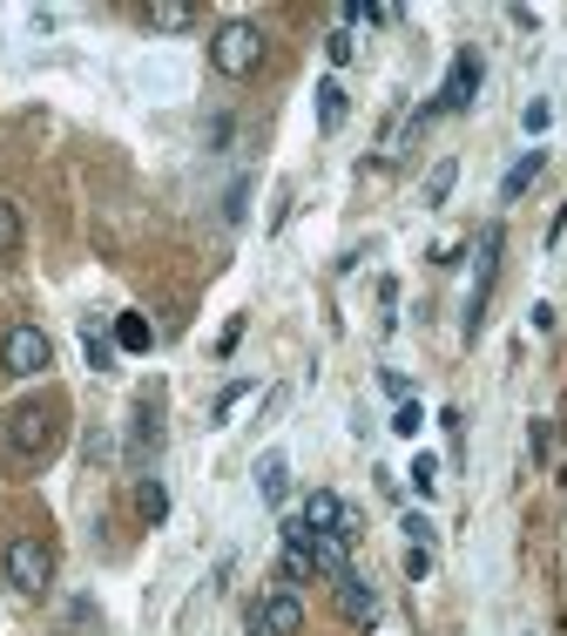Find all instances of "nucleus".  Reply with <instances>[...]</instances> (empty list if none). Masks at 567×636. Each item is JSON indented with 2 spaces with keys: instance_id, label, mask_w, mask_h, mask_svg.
Wrapping results in <instances>:
<instances>
[{
  "instance_id": "f257e3e1",
  "label": "nucleus",
  "mask_w": 567,
  "mask_h": 636,
  "mask_svg": "<svg viewBox=\"0 0 567 636\" xmlns=\"http://www.w3.org/2000/svg\"><path fill=\"white\" fill-rule=\"evenodd\" d=\"M257 62H264V27L257 21H224L210 35V68L216 75L243 82V75H257Z\"/></svg>"
},
{
  "instance_id": "f03ea898",
  "label": "nucleus",
  "mask_w": 567,
  "mask_h": 636,
  "mask_svg": "<svg viewBox=\"0 0 567 636\" xmlns=\"http://www.w3.org/2000/svg\"><path fill=\"white\" fill-rule=\"evenodd\" d=\"M61 440V407L54 400H21L8 413V447L21 453V461H41V453H54Z\"/></svg>"
},
{
  "instance_id": "7ed1b4c3",
  "label": "nucleus",
  "mask_w": 567,
  "mask_h": 636,
  "mask_svg": "<svg viewBox=\"0 0 567 636\" xmlns=\"http://www.w3.org/2000/svg\"><path fill=\"white\" fill-rule=\"evenodd\" d=\"M0 569H8V583H14L21 596H48V583H54V549H48V541H35V535H14L8 556H0Z\"/></svg>"
},
{
  "instance_id": "20e7f679",
  "label": "nucleus",
  "mask_w": 567,
  "mask_h": 636,
  "mask_svg": "<svg viewBox=\"0 0 567 636\" xmlns=\"http://www.w3.org/2000/svg\"><path fill=\"white\" fill-rule=\"evenodd\" d=\"M0 366H8L14 379H35L54 366V346L41 325H8V339H0Z\"/></svg>"
},
{
  "instance_id": "39448f33",
  "label": "nucleus",
  "mask_w": 567,
  "mask_h": 636,
  "mask_svg": "<svg viewBox=\"0 0 567 636\" xmlns=\"http://www.w3.org/2000/svg\"><path fill=\"white\" fill-rule=\"evenodd\" d=\"M500 245H507V230H500V224H487V230H480V251H472V305H466V339L480 332L487 291H493V271H500Z\"/></svg>"
},
{
  "instance_id": "423d86ee",
  "label": "nucleus",
  "mask_w": 567,
  "mask_h": 636,
  "mask_svg": "<svg viewBox=\"0 0 567 636\" xmlns=\"http://www.w3.org/2000/svg\"><path fill=\"white\" fill-rule=\"evenodd\" d=\"M472 96H480V54H453V68H446V88H439V102H432V115H459V109H472Z\"/></svg>"
},
{
  "instance_id": "0eeeda50",
  "label": "nucleus",
  "mask_w": 567,
  "mask_h": 636,
  "mask_svg": "<svg viewBox=\"0 0 567 636\" xmlns=\"http://www.w3.org/2000/svg\"><path fill=\"white\" fill-rule=\"evenodd\" d=\"M298 629H304V602L291 589H277L250 610V636H298Z\"/></svg>"
},
{
  "instance_id": "6e6552de",
  "label": "nucleus",
  "mask_w": 567,
  "mask_h": 636,
  "mask_svg": "<svg viewBox=\"0 0 567 636\" xmlns=\"http://www.w3.org/2000/svg\"><path fill=\"white\" fill-rule=\"evenodd\" d=\"M331 596H338V616H344V623H358V629H371V623H378V596H371L365 575L344 569L338 583H331Z\"/></svg>"
},
{
  "instance_id": "1a4fd4ad",
  "label": "nucleus",
  "mask_w": 567,
  "mask_h": 636,
  "mask_svg": "<svg viewBox=\"0 0 567 636\" xmlns=\"http://www.w3.org/2000/svg\"><path fill=\"white\" fill-rule=\"evenodd\" d=\"M344 514H352V508H344L331 488H311L304 508H298V522H304L311 535H344Z\"/></svg>"
},
{
  "instance_id": "9d476101",
  "label": "nucleus",
  "mask_w": 567,
  "mask_h": 636,
  "mask_svg": "<svg viewBox=\"0 0 567 636\" xmlns=\"http://www.w3.org/2000/svg\"><path fill=\"white\" fill-rule=\"evenodd\" d=\"M142 21L155 27V35H182V27H197V8H189V0H149Z\"/></svg>"
},
{
  "instance_id": "9b49d317",
  "label": "nucleus",
  "mask_w": 567,
  "mask_h": 636,
  "mask_svg": "<svg viewBox=\"0 0 567 636\" xmlns=\"http://www.w3.org/2000/svg\"><path fill=\"white\" fill-rule=\"evenodd\" d=\"M547 170V149H527V157L507 170V176H500V203H514V197H527L533 190V176H541Z\"/></svg>"
},
{
  "instance_id": "f8f14e48",
  "label": "nucleus",
  "mask_w": 567,
  "mask_h": 636,
  "mask_svg": "<svg viewBox=\"0 0 567 636\" xmlns=\"http://www.w3.org/2000/svg\"><path fill=\"white\" fill-rule=\"evenodd\" d=\"M257 495H264V501H284V495H291V461H284V453H264V461H257Z\"/></svg>"
},
{
  "instance_id": "ddd939ff",
  "label": "nucleus",
  "mask_w": 567,
  "mask_h": 636,
  "mask_svg": "<svg viewBox=\"0 0 567 636\" xmlns=\"http://www.w3.org/2000/svg\"><path fill=\"white\" fill-rule=\"evenodd\" d=\"M115 346H122V352H149V346H155V325H149L142 312H122V319H115Z\"/></svg>"
},
{
  "instance_id": "4468645a",
  "label": "nucleus",
  "mask_w": 567,
  "mask_h": 636,
  "mask_svg": "<svg viewBox=\"0 0 567 636\" xmlns=\"http://www.w3.org/2000/svg\"><path fill=\"white\" fill-rule=\"evenodd\" d=\"M304 541H311V535H304ZM304 541H284V562H277L284 583H318V562H311Z\"/></svg>"
},
{
  "instance_id": "2eb2a0df",
  "label": "nucleus",
  "mask_w": 567,
  "mask_h": 636,
  "mask_svg": "<svg viewBox=\"0 0 567 636\" xmlns=\"http://www.w3.org/2000/svg\"><path fill=\"white\" fill-rule=\"evenodd\" d=\"M453 184H459V163H453V157H446V163H432V176H426V190H419V203H426V210H439V203L453 197Z\"/></svg>"
},
{
  "instance_id": "dca6fc26",
  "label": "nucleus",
  "mask_w": 567,
  "mask_h": 636,
  "mask_svg": "<svg viewBox=\"0 0 567 636\" xmlns=\"http://www.w3.org/2000/svg\"><path fill=\"white\" fill-rule=\"evenodd\" d=\"M304 549H311V562H318V569L331 575V583H338V575H344V535H311Z\"/></svg>"
},
{
  "instance_id": "f3484780",
  "label": "nucleus",
  "mask_w": 567,
  "mask_h": 636,
  "mask_svg": "<svg viewBox=\"0 0 567 636\" xmlns=\"http://www.w3.org/2000/svg\"><path fill=\"white\" fill-rule=\"evenodd\" d=\"M338 123H344V82L325 75L318 82V129H338Z\"/></svg>"
},
{
  "instance_id": "a211bd4d",
  "label": "nucleus",
  "mask_w": 567,
  "mask_h": 636,
  "mask_svg": "<svg viewBox=\"0 0 567 636\" xmlns=\"http://www.w3.org/2000/svg\"><path fill=\"white\" fill-rule=\"evenodd\" d=\"M136 508H142V522H163V514H169V488L155 474H142L136 481Z\"/></svg>"
},
{
  "instance_id": "6ab92c4d",
  "label": "nucleus",
  "mask_w": 567,
  "mask_h": 636,
  "mask_svg": "<svg viewBox=\"0 0 567 636\" xmlns=\"http://www.w3.org/2000/svg\"><path fill=\"white\" fill-rule=\"evenodd\" d=\"M21 251V210L0 197V258H14Z\"/></svg>"
},
{
  "instance_id": "aec40b11",
  "label": "nucleus",
  "mask_w": 567,
  "mask_h": 636,
  "mask_svg": "<svg viewBox=\"0 0 567 636\" xmlns=\"http://www.w3.org/2000/svg\"><path fill=\"white\" fill-rule=\"evenodd\" d=\"M81 346H88V366H94V373H109V366H115V339H102L94 325L81 332Z\"/></svg>"
},
{
  "instance_id": "412c9836",
  "label": "nucleus",
  "mask_w": 567,
  "mask_h": 636,
  "mask_svg": "<svg viewBox=\"0 0 567 636\" xmlns=\"http://www.w3.org/2000/svg\"><path fill=\"white\" fill-rule=\"evenodd\" d=\"M155 440H163V434H155V413H149V407H136V467L149 461V447H155Z\"/></svg>"
},
{
  "instance_id": "4be33fe9",
  "label": "nucleus",
  "mask_w": 567,
  "mask_h": 636,
  "mask_svg": "<svg viewBox=\"0 0 567 636\" xmlns=\"http://www.w3.org/2000/svg\"><path fill=\"white\" fill-rule=\"evenodd\" d=\"M325 54H331V68H344V62H352V54H358L352 27H331V35H325Z\"/></svg>"
},
{
  "instance_id": "5701e85b",
  "label": "nucleus",
  "mask_w": 567,
  "mask_h": 636,
  "mask_svg": "<svg viewBox=\"0 0 567 636\" xmlns=\"http://www.w3.org/2000/svg\"><path fill=\"white\" fill-rule=\"evenodd\" d=\"M413 488H419V495L439 488V461H432V453H419V461H413Z\"/></svg>"
},
{
  "instance_id": "b1692460",
  "label": "nucleus",
  "mask_w": 567,
  "mask_h": 636,
  "mask_svg": "<svg viewBox=\"0 0 567 636\" xmlns=\"http://www.w3.org/2000/svg\"><path fill=\"white\" fill-rule=\"evenodd\" d=\"M419 427H426V413H419V407H413V400H405V407H399V413H392V434H405V440H413V434H419Z\"/></svg>"
},
{
  "instance_id": "393cba45",
  "label": "nucleus",
  "mask_w": 567,
  "mask_h": 636,
  "mask_svg": "<svg viewBox=\"0 0 567 636\" xmlns=\"http://www.w3.org/2000/svg\"><path fill=\"white\" fill-rule=\"evenodd\" d=\"M405 575H413V583H426V575H432V549H405Z\"/></svg>"
},
{
  "instance_id": "a878e982",
  "label": "nucleus",
  "mask_w": 567,
  "mask_h": 636,
  "mask_svg": "<svg viewBox=\"0 0 567 636\" xmlns=\"http://www.w3.org/2000/svg\"><path fill=\"white\" fill-rule=\"evenodd\" d=\"M426 535H432L426 514H405V541H413V549H426Z\"/></svg>"
}]
</instances>
